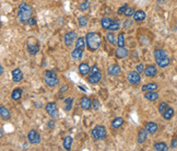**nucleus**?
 Masks as SVG:
<instances>
[{"instance_id":"nucleus-1","label":"nucleus","mask_w":177,"mask_h":151,"mask_svg":"<svg viewBox=\"0 0 177 151\" xmlns=\"http://www.w3.org/2000/svg\"><path fill=\"white\" fill-rule=\"evenodd\" d=\"M85 41H87V46L91 52H95L98 49V47L102 44V36L98 33L95 32H89L85 36Z\"/></svg>"},{"instance_id":"nucleus-2","label":"nucleus","mask_w":177,"mask_h":151,"mask_svg":"<svg viewBox=\"0 0 177 151\" xmlns=\"http://www.w3.org/2000/svg\"><path fill=\"white\" fill-rule=\"evenodd\" d=\"M32 14H33V9L31 6H29L25 2H22V4L19 6V10H18V19L20 21V23L24 24L26 23L27 20L32 18Z\"/></svg>"},{"instance_id":"nucleus-3","label":"nucleus","mask_w":177,"mask_h":151,"mask_svg":"<svg viewBox=\"0 0 177 151\" xmlns=\"http://www.w3.org/2000/svg\"><path fill=\"white\" fill-rule=\"evenodd\" d=\"M44 81H45V83L50 88H55L59 84L58 76H57V74L54 70L45 71V74H44Z\"/></svg>"},{"instance_id":"nucleus-4","label":"nucleus","mask_w":177,"mask_h":151,"mask_svg":"<svg viewBox=\"0 0 177 151\" xmlns=\"http://www.w3.org/2000/svg\"><path fill=\"white\" fill-rule=\"evenodd\" d=\"M27 52L30 55H36L40 52V44L35 37H30L27 40Z\"/></svg>"},{"instance_id":"nucleus-5","label":"nucleus","mask_w":177,"mask_h":151,"mask_svg":"<svg viewBox=\"0 0 177 151\" xmlns=\"http://www.w3.org/2000/svg\"><path fill=\"white\" fill-rule=\"evenodd\" d=\"M92 136L95 140H102L106 137V129L102 125H97L92 130Z\"/></svg>"},{"instance_id":"nucleus-6","label":"nucleus","mask_w":177,"mask_h":151,"mask_svg":"<svg viewBox=\"0 0 177 151\" xmlns=\"http://www.w3.org/2000/svg\"><path fill=\"white\" fill-rule=\"evenodd\" d=\"M45 110H46L48 115H49L53 119H56V118H58V116H59V114H58V110H57V104L55 103V102H50V103H48V104L46 105Z\"/></svg>"},{"instance_id":"nucleus-7","label":"nucleus","mask_w":177,"mask_h":151,"mask_svg":"<svg viewBox=\"0 0 177 151\" xmlns=\"http://www.w3.org/2000/svg\"><path fill=\"white\" fill-rule=\"evenodd\" d=\"M128 82L132 85H136V84H139L141 82V77H140V74L138 72V71H131L128 74Z\"/></svg>"},{"instance_id":"nucleus-8","label":"nucleus","mask_w":177,"mask_h":151,"mask_svg":"<svg viewBox=\"0 0 177 151\" xmlns=\"http://www.w3.org/2000/svg\"><path fill=\"white\" fill-rule=\"evenodd\" d=\"M27 139H29V141H30L32 144H37L40 142V135L38 134L36 130L32 129V130H30V133L27 134Z\"/></svg>"},{"instance_id":"nucleus-9","label":"nucleus","mask_w":177,"mask_h":151,"mask_svg":"<svg viewBox=\"0 0 177 151\" xmlns=\"http://www.w3.org/2000/svg\"><path fill=\"white\" fill-rule=\"evenodd\" d=\"M77 32H74V31H71V32H68V33L65 34V44H66V46H71L72 44L74 43V41L77 38Z\"/></svg>"},{"instance_id":"nucleus-10","label":"nucleus","mask_w":177,"mask_h":151,"mask_svg":"<svg viewBox=\"0 0 177 151\" xmlns=\"http://www.w3.org/2000/svg\"><path fill=\"white\" fill-rule=\"evenodd\" d=\"M115 55H116L117 58H119V59H124L126 58L129 55V50L127 48H125V47H119L115 50Z\"/></svg>"},{"instance_id":"nucleus-11","label":"nucleus","mask_w":177,"mask_h":151,"mask_svg":"<svg viewBox=\"0 0 177 151\" xmlns=\"http://www.w3.org/2000/svg\"><path fill=\"white\" fill-rule=\"evenodd\" d=\"M102 79V74H101V71L98 72H95V74H91L89 77H87V81L90 82L91 84H96L98 83Z\"/></svg>"},{"instance_id":"nucleus-12","label":"nucleus","mask_w":177,"mask_h":151,"mask_svg":"<svg viewBox=\"0 0 177 151\" xmlns=\"http://www.w3.org/2000/svg\"><path fill=\"white\" fill-rule=\"evenodd\" d=\"M11 74H12V80H13L14 82H20V81L23 79V72H22V70H21L20 68L13 69Z\"/></svg>"},{"instance_id":"nucleus-13","label":"nucleus","mask_w":177,"mask_h":151,"mask_svg":"<svg viewBox=\"0 0 177 151\" xmlns=\"http://www.w3.org/2000/svg\"><path fill=\"white\" fill-rule=\"evenodd\" d=\"M83 52H84L83 49L76 47V48L71 52V57H72V59H74V60H81V59H82V56H83Z\"/></svg>"},{"instance_id":"nucleus-14","label":"nucleus","mask_w":177,"mask_h":151,"mask_svg":"<svg viewBox=\"0 0 177 151\" xmlns=\"http://www.w3.org/2000/svg\"><path fill=\"white\" fill-rule=\"evenodd\" d=\"M120 71H121L120 66L117 64L110 65L109 67H108V74H110V76H118V74H120Z\"/></svg>"},{"instance_id":"nucleus-15","label":"nucleus","mask_w":177,"mask_h":151,"mask_svg":"<svg viewBox=\"0 0 177 151\" xmlns=\"http://www.w3.org/2000/svg\"><path fill=\"white\" fill-rule=\"evenodd\" d=\"M157 124L154 122H148L145 124V129L148 130V133L150 135H154L157 131Z\"/></svg>"},{"instance_id":"nucleus-16","label":"nucleus","mask_w":177,"mask_h":151,"mask_svg":"<svg viewBox=\"0 0 177 151\" xmlns=\"http://www.w3.org/2000/svg\"><path fill=\"white\" fill-rule=\"evenodd\" d=\"M156 74L157 70L153 65H149V66H147V67L144 68V74L147 77H154V76H156Z\"/></svg>"},{"instance_id":"nucleus-17","label":"nucleus","mask_w":177,"mask_h":151,"mask_svg":"<svg viewBox=\"0 0 177 151\" xmlns=\"http://www.w3.org/2000/svg\"><path fill=\"white\" fill-rule=\"evenodd\" d=\"M156 60V64L157 66L160 68H165L167 67L168 65H170V58H168V56H165V57H162V58H159V59H155Z\"/></svg>"},{"instance_id":"nucleus-18","label":"nucleus","mask_w":177,"mask_h":151,"mask_svg":"<svg viewBox=\"0 0 177 151\" xmlns=\"http://www.w3.org/2000/svg\"><path fill=\"white\" fill-rule=\"evenodd\" d=\"M78 69H79V72H80L81 76H87L89 72H91V68L87 63H82V64H80V66H79Z\"/></svg>"},{"instance_id":"nucleus-19","label":"nucleus","mask_w":177,"mask_h":151,"mask_svg":"<svg viewBox=\"0 0 177 151\" xmlns=\"http://www.w3.org/2000/svg\"><path fill=\"white\" fill-rule=\"evenodd\" d=\"M148 134H149V133H148L147 129H140V130H139V134H138V139H137L138 144H143L144 141L147 140Z\"/></svg>"},{"instance_id":"nucleus-20","label":"nucleus","mask_w":177,"mask_h":151,"mask_svg":"<svg viewBox=\"0 0 177 151\" xmlns=\"http://www.w3.org/2000/svg\"><path fill=\"white\" fill-rule=\"evenodd\" d=\"M80 104H81V108H83V110H89V108H91V106H92V101H91L89 97L83 96L80 101Z\"/></svg>"},{"instance_id":"nucleus-21","label":"nucleus","mask_w":177,"mask_h":151,"mask_svg":"<svg viewBox=\"0 0 177 151\" xmlns=\"http://www.w3.org/2000/svg\"><path fill=\"white\" fill-rule=\"evenodd\" d=\"M144 97H145L147 100L151 101V102H154V101H156L157 99H159V94H157V92H155V91H148V92H145V94H144Z\"/></svg>"},{"instance_id":"nucleus-22","label":"nucleus","mask_w":177,"mask_h":151,"mask_svg":"<svg viewBox=\"0 0 177 151\" xmlns=\"http://www.w3.org/2000/svg\"><path fill=\"white\" fill-rule=\"evenodd\" d=\"M134 17V21H143L145 18H147V14H145V12L144 11H142V10H138V11H136L134 12V14L132 15Z\"/></svg>"},{"instance_id":"nucleus-23","label":"nucleus","mask_w":177,"mask_h":151,"mask_svg":"<svg viewBox=\"0 0 177 151\" xmlns=\"http://www.w3.org/2000/svg\"><path fill=\"white\" fill-rule=\"evenodd\" d=\"M123 125H124V119L121 117H116L112 122V127H113L114 129H119Z\"/></svg>"},{"instance_id":"nucleus-24","label":"nucleus","mask_w":177,"mask_h":151,"mask_svg":"<svg viewBox=\"0 0 177 151\" xmlns=\"http://www.w3.org/2000/svg\"><path fill=\"white\" fill-rule=\"evenodd\" d=\"M113 21L112 19H109V18H103L102 19V21H101V24H102V27L103 29H105V30H109L110 25H112V23H113Z\"/></svg>"},{"instance_id":"nucleus-25","label":"nucleus","mask_w":177,"mask_h":151,"mask_svg":"<svg viewBox=\"0 0 177 151\" xmlns=\"http://www.w3.org/2000/svg\"><path fill=\"white\" fill-rule=\"evenodd\" d=\"M153 149L155 151H167L168 150V148H167L165 142H156V144H154Z\"/></svg>"},{"instance_id":"nucleus-26","label":"nucleus","mask_w":177,"mask_h":151,"mask_svg":"<svg viewBox=\"0 0 177 151\" xmlns=\"http://www.w3.org/2000/svg\"><path fill=\"white\" fill-rule=\"evenodd\" d=\"M72 141H73V139H72V137H70V136H67V137L65 138L64 144H62L64 149H66V150H70L71 144H72Z\"/></svg>"},{"instance_id":"nucleus-27","label":"nucleus","mask_w":177,"mask_h":151,"mask_svg":"<svg viewBox=\"0 0 177 151\" xmlns=\"http://www.w3.org/2000/svg\"><path fill=\"white\" fill-rule=\"evenodd\" d=\"M0 114H1L2 119H4V121L10 118V112H9V110H8L7 108H4V106H1V108H0Z\"/></svg>"},{"instance_id":"nucleus-28","label":"nucleus","mask_w":177,"mask_h":151,"mask_svg":"<svg viewBox=\"0 0 177 151\" xmlns=\"http://www.w3.org/2000/svg\"><path fill=\"white\" fill-rule=\"evenodd\" d=\"M157 90V84L156 83H148L144 84L142 87V91L143 92H148V91H155Z\"/></svg>"},{"instance_id":"nucleus-29","label":"nucleus","mask_w":177,"mask_h":151,"mask_svg":"<svg viewBox=\"0 0 177 151\" xmlns=\"http://www.w3.org/2000/svg\"><path fill=\"white\" fill-rule=\"evenodd\" d=\"M85 45H87V41L84 40V37H79L76 42V47L81 48V49H85Z\"/></svg>"},{"instance_id":"nucleus-30","label":"nucleus","mask_w":177,"mask_h":151,"mask_svg":"<svg viewBox=\"0 0 177 151\" xmlns=\"http://www.w3.org/2000/svg\"><path fill=\"white\" fill-rule=\"evenodd\" d=\"M22 96V90L21 89H14L12 91V94H11V97L13 99L14 101H19Z\"/></svg>"},{"instance_id":"nucleus-31","label":"nucleus","mask_w":177,"mask_h":151,"mask_svg":"<svg viewBox=\"0 0 177 151\" xmlns=\"http://www.w3.org/2000/svg\"><path fill=\"white\" fill-rule=\"evenodd\" d=\"M154 58L155 59H159V58H162V57H165V56H167L166 55V52L164 49H155L154 50Z\"/></svg>"},{"instance_id":"nucleus-32","label":"nucleus","mask_w":177,"mask_h":151,"mask_svg":"<svg viewBox=\"0 0 177 151\" xmlns=\"http://www.w3.org/2000/svg\"><path fill=\"white\" fill-rule=\"evenodd\" d=\"M106 41L108 42L109 44H112V45H115V44H117L116 42V37H115V34H113L112 32H108V33L106 34Z\"/></svg>"},{"instance_id":"nucleus-33","label":"nucleus","mask_w":177,"mask_h":151,"mask_svg":"<svg viewBox=\"0 0 177 151\" xmlns=\"http://www.w3.org/2000/svg\"><path fill=\"white\" fill-rule=\"evenodd\" d=\"M65 104H66V106H65V110L66 111H71V108H72V104H73V99L72 97H67L66 100H65Z\"/></svg>"},{"instance_id":"nucleus-34","label":"nucleus","mask_w":177,"mask_h":151,"mask_svg":"<svg viewBox=\"0 0 177 151\" xmlns=\"http://www.w3.org/2000/svg\"><path fill=\"white\" fill-rule=\"evenodd\" d=\"M174 116V110L172 108H168L166 110V112L163 114V117L164 119H166V121H168V119H170V118Z\"/></svg>"},{"instance_id":"nucleus-35","label":"nucleus","mask_w":177,"mask_h":151,"mask_svg":"<svg viewBox=\"0 0 177 151\" xmlns=\"http://www.w3.org/2000/svg\"><path fill=\"white\" fill-rule=\"evenodd\" d=\"M125 34L124 33H119L118 38H117V45L119 47H125Z\"/></svg>"},{"instance_id":"nucleus-36","label":"nucleus","mask_w":177,"mask_h":151,"mask_svg":"<svg viewBox=\"0 0 177 151\" xmlns=\"http://www.w3.org/2000/svg\"><path fill=\"white\" fill-rule=\"evenodd\" d=\"M78 22H79V25L80 27H87V23H89V20H87V18L85 17V15H81V17H79V19H78Z\"/></svg>"},{"instance_id":"nucleus-37","label":"nucleus","mask_w":177,"mask_h":151,"mask_svg":"<svg viewBox=\"0 0 177 151\" xmlns=\"http://www.w3.org/2000/svg\"><path fill=\"white\" fill-rule=\"evenodd\" d=\"M167 108H168V105H167L166 102H161L160 105H159V112H160L161 114L163 115L166 112Z\"/></svg>"},{"instance_id":"nucleus-38","label":"nucleus","mask_w":177,"mask_h":151,"mask_svg":"<svg viewBox=\"0 0 177 151\" xmlns=\"http://www.w3.org/2000/svg\"><path fill=\"white\" fill-rule=\"evenodd\" d=\"M90 8V2L87 1V0H85V1H83L82 4L79 6V9H80L81 11H85V10H87Z\"/></svg>"},{"instance_id":"nucleus-39","label":"nucleus","mask_w":177,"mask_h":151,"mask_svg":"<svg viewBox=\"0 0 177 151\" xmlns=\"http://www.w3.org/2000/svg\"><path fill=\"white\" fill-rule=\"evenodd\" d=\"M134 12H136V11H134V8H129V7H128L127 9H126V11H125L124 14L126 15V17H132V15L134 14Z\"/></svg>"},{"instance_id":"nucleus-40","label":"nucleus","mask_w":177,"mask_h":151,"mask_svg":"<svg viewBox=\"0 0 177 151\" xmlns=\"http://www.w3.org/2000/svg\"><path fill=\"white\" fill-rule=\"evenodd\" d=\"M92 106H93L94 110H98V108H100V106H101L100 101L97 100V99H94L93 102H92Z\"/></svg>"},{"instance_id":"nucleus-41","label":"nucleus","mask_w":177,"mask_h":151,"mask_svg":"<svg viewBox=\"0 0 177 151\" xmlns=\"http://www.w3.org/2000/svg\"><path fill=\"white\" fill-rule=\"evenodd\" d=\"M127 8H128V4H124L123 7H120L119 9H118V11H117V13L119 14V15H120V14H124V13H125V11H126V9H127Z\"/></svg>"},{"instance_id":"nucleus-42","label":"nucleus","mask_w":177,"mask_h":151,"mask_svg":"<svg viewBox=\"0 0 177 151\" xmlns=\"http://www.w3.org/2000/svg\"><path fill=\"white\" fill-rule=\"evenodd\" d=\"M30 27H33V25H36V20L34 19V18H30L29 20H27V22H26Z\"/></svg>"},{"instance_id":"nucleus-43","label":"nucleus","mask_w":177,"mask_h":151,"mask_svg":"<svg viewBox=\"0 0 177 151\" xmlns=\"http://www.w3.org/2000/svg\"><path fill=\"white\" fill-rule=\"evenodd\" d=\"M136 69H137V71L139 72V74H141V72H144V66L142 64H139L136 67Z\"/></svg>"},{"instance_id":"nucleus-44","label":"nucleus","mask_w":177,"mask_h":151,"mask_svg":"<svg viewBox=\"0 0 177 151\" xmlns=\"http://www.w3.org/2000/svg\"><path fill=\"white\" fill-rule=\"evenodd\" d=\"M98 71H100V69L97 67V65H94L93 67L91 68V74H95V72H98Z\"/></svg>"},{"instance_id":"nucleus-45","label":"nucleus","mask_w":177,"mask_h":151,"mask_svg":"<svg viewBox=\"0 0 177 151\" xmlns=\"http://www.w3.org/2000/svg\"><path fill=\"white\" fill-rule=\"evenodd\" d=\"M170 148H173V149L177 148V139H176V138L172 140V144H170Z\"/></svg>"},{"instance_id":"nucleus-46","label":"nucleus","mask_w":177,"mask_h":151,"mask_svg":"<svg viewBox=\"0 0 177 151\" xmlns=\"http://www.w3.org/2000/svg\"><path fill=\"white\" fill-rule=\"evenodd\" d=\"M130 25H131V22H130V21H129V20H127V21H126V22H125L124 27H125V29H128V27H130Z\"/></svg>"},{"instance_id":"nucleus-47","label":"nucleus","mask_w":177,"mask_h":151,"mask_svg":"<svg viewBox=\"0 0 177 151\" xmlns=\"http://www.w3.org/2000/svg\"><path fill=\"white\" fill-rule=\"evenodd\" d=\"M48 127L49 128H54L55 127V123H54V121H50V122H48Z\"/></svg>"},{"instance_id":"nucleus-48","label":"nucleus","mask_w":177,"mask_h":151,"mask_svg":"<svg viewBox=\"0 0 177 151\" xmlns=\"http://www.w3.org/2000/svg\"><path fill=\"white\" fill-rule=\"evenodd\" d=\"M68 90V85H62V88L60 89V92L62 93V92H65V91Z\"/></svg>"},{"instance_id":"nucleus-49","label":"nucleus","mask_w":177,"mask_h":151,"mask_svg":"<svg viewBox=\"0 0 177 151\" xmlns=\"http://www.w3.org/2000/svg\"><path fill=\"white\" fill-rule=\"evenodd\" d=\"M0 72H1V74H4V67L2 66L0 67Z\"/></svg>"}]
</instances>
